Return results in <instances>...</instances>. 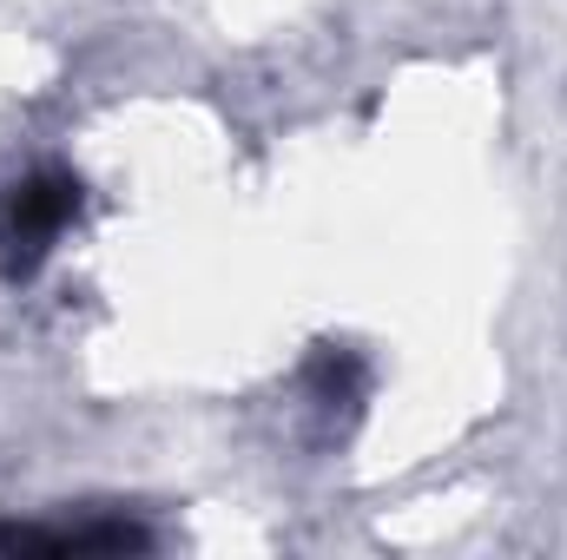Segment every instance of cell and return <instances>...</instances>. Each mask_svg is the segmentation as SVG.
<instances>
[{
  "label": "cell",
  "instance_id": "cell-2",
  "mask_svg": "<svg viewBox=\"0 0 567 560\" xmlns=\"http://www.w3.org/2000/svg\"><path fill=\"white\" fill-rule=\"evenodd\" d=\"M152 535L133 521H93V528H0V554H145Z\"/></svg>",
  "mask_w": 567,
  "mask_h": 560
},
{
  "label": "cell",
  "instance_id": "cell-1",
  "mask_svg": "<svg viewBox=\"0 0 567 560\" xmlns=\"http://www.w3.org/2000/svg\"><path fill=\"white\" fill-rule=\"evenodd\" d=\"M80 218V178L73 172H33L0 198V271L27 278L53 251V238Z\"/></svg>",
  "mask_w": 567,
  "mask_h": 560
}]
</instances>
